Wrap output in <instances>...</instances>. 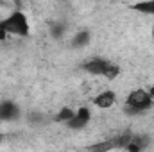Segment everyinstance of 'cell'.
Wrapping results in <instances>:
<instances>
[{
	"instance_id": "3957f363",
	"label": "cell",
	"mask_w": 154,
	"mask_h": 152,
	"mask_svg": "<svg viewBox=\"0 0 154 152\" xmlns=\"http://www.w3.org/2000/svg\"><path fill=\"white\" fill-rule=\"evenodd\" d=\"M81 68L90 74V75H95V77H104L108 81H113L120 75V66L115 65L113 61L106 59V57H100V56H93L90 59H86Z\"/></svg>"
},
{
	"instance_id": "7c38bea8",
	"label": "cell",
	"mask_w": 154,
	"mask_h": 152,
	"mask_svg": "<svg viewBox=\"0 0 154 152\" xmlns=\"http://www.w3.org/2000/svg\"><path fill=\"white\" fill-rule=\"evenodd\" d=\"M75 113V109H72V108H68V106H65V108H61L57 113L52 116V120L56 122V123H66L72 116Z\"/></svg>"
},
{
	"instance_id": "e0dca14e",
	"label": "cell",
	"mask_w": 154,
	"mask_h": 152,
	"mask_svg": "<svg viewBox=\"0 0 154 152\" xmlns=\"http://www.w3.org/2000/svg\"><path fill=\"white\" fill-rule=\"evenodd\" d=\"M14 2H18V4H20V2H25V0H14Z\"/></svg>"
},
{
	"instance_id": "5b68a950",
	"label": "cell",
	"mask_w": 154,
	"mask_h": 152,
	"mask_svg": "<svg viewBox=\"0 0 154 152\" xmlns=\"http://www.w3.org/2000/svg\"><path fill=\"white\" fill-rule=\"evenodd\" d=\"M20 116H22V109L14 100L11 99L0 100V122H14Z\"/></svg>"
},
{
	"instance_id": "9c48e42d",
	"label": "cell",
	"mask_w": 154,
	"mask_h": 152,
	"mask_svg": "<svg viewBox=\"0 0 154 152\" xmlns=\"http://www.w3.org/2000/svg\"><path fill=\"white\" fill-rule=\"evenodd\" d=\"M48 120H50V118L43 113V111H38V109L27 113V123H29L31 127H43V125L48 123Z\"/></svg>"
},
{
	"instance_id": "30bf717a",
	"label": "cell",
	"mask_w": 154,
	"mask_h": 152,
	"mask_svg": "<svg viewBox=\"0 0 154 152\" xmlns=\"http://www.w3.org/2000/svg\"><path fill=\"white\" fill-rule=\"evenodd\" d=\"M129 7H131L134 13L154 16V0H138V2H134V4H131Z\"/></svg>"
},
{
	"instance_id": "7a4b0ae2",
	"label": "cell",
	"mask_w": 154,
	"mask_h": 152,
	"mask_svg": "<svg viewBox=\"0 0 154 152\" xmlns=\"http://www.w3.org/2000/svg\"><path fill=\"white\" fill-rule=\"evenodd\" d=\"M154 106V99L151 97L149 90L145 88H136L133 91H129L125 104H124V113L127 116H140L145 111H149Z\"/></svg>"
},
{
	"instance_id": "8fae6325",
	"label": "cell",
	"mask_w": 154,
	"mask_h": 152,
	"mask_svg": "<svg viewBox=\"0 0 154 152\" xmlns=\"http://www.w3.org/2000/svg\"><path fill=\"white\" fill-rule=\"evenodd\" d=\"M133 134H134V132L125 131V132L118 134L115 138H111V140H113V145H115V150H125V147H127V145L131 143V140H133Z\"/></svg>"
},
{
	"instance_id": "277c9868",
	"label": "cell",
	"mask_w": 154,
	"mask_h": 152,
	"mask_svg": "<svg viewBox=\"0 0 154 152\" xmlns=\"http://www.w3.org/2000/svg\"><path fill=\"white\" fill-rule=\"evenodd\" d=\"M90 120H91V109L88 108V106H81L79 109H75V113L74 116L65 123L70 131H82L88 123H90Z\"/></svg>"
},
{
	"instance_id": "8992f818",
	"label": "cell",
	"mask_w": 154,
	"mask_h": 152,
	"mask_svg": "<svg viewBox=\"0 0 154 152\" xmlns=\"http://www.w3.org/2000/svg\"><path fill=\"white\" fill-rule=\"evenodd\" d=\"M115 102H116V93L113 90H104L99 95H95L93 100H91V104L99 109H109V108L115 106Z\"/></svg>"
},
{
	"instance_id": "ba28073f",
	"label": "cell",
	"mask_w": 154,
	"mask_h": 152,
	"mask_svg": "<svg viewBox=\"0 0 154 152\" xmlns=\"http://www.w3.org/2000/svg\"><path fill=\"white\" fill-rule=\"evenodd\" d=\"M91 43V32L88 31V29H81V31H77L75 34L70 38V47L72 48H84V47H88Z\"/></svg>"
},
{
	"instance_id": "6da1fadb",
	"label": "cell",
	"mask_w": 154,
	"mask_h": 152,
	"mask_svg": "<svg viewBox=\"0 0 154 152\" xmlns=\"http://www.w3.org/2000/svg\"><path fill=\"white\" fill-rule=\"evenodd\" d=\"M29 34H31V23L22 9H14L4 20H0V41H4L7 36L27 38Z\"/></svg>"
},
{
	"instance_id": "52a82bcc",
	"label": "cell",
	"mask_w": 154,
	"mask_h": 152,
	"mask_svg": "<svg viewBox=\"0 0 154 152\" xmlns=\"http://www.w3.org/2000/svg\"><path fill=\"white\" fill-rule=\"evenodd\" d=\"M149 145H151V136L149 134H133V140H131V143L125 147V150L129 152H142L145 150V149H149Z\"/></svg>"
},
{
	"instance_id": "2e32d148",
	"label": "cell",
	"mask_w": 154,
	"mask_h": 152,
	"mask_svg": "<svg viewBox=\"0 0 154 152\" xmlns=\"http://www.w3.org/2000/svg\"><path fill=\"white\" fill-rule=\"evenodd\" d=\"M4 138H5V136H4V132H0V141H2Z\"/></svg>"
},
{
	"instance_id": "ac0fdd59",
	"label": "cell",
	"mask_w": 154,
	"mask_h": 152,
	"mask_svg": "<svg viewBox=\"0 0 154 152\" xmlns=\"http://www.w3.org/2000/svg\"><path fill=\"white\" fill-rule=\"evenodd\" d=\"M152 41H154V29H152Z\"/></svg>"
},
{
	"instance_id": "4fadbf2b",
	"label": "cell",
	"mask_w": 154,
	"mask_h": 152,
	"mask_svg": "<svg viewBox=\"0 0 154 152\" xmlns=\"http://www.w3.org/2000/svg\"><path fill=\"white\" fill-rule=\"evenodd\" d=\"M48 32H50V36L54 39H61L65 36V32H66V25L63 22H54V23H50Z\"/></svg>"
},
{
	"instance_id": "d6986e66",
	"label": "cell",
	"mask_w": 154,
	"mask_h": 152,
	"mask_svg": "<svg viewBox=\"0 0 154 152\" xmlns=\"http://www.w3.org/2000/svg\"><path fill=\"white\" fill-rule=\"evenodd\" d=\"M0 4H2V0H0Z\"/></svg>"
},
{
	"instance_id": "9a60e30c",
	"label": "cell",
	"mask_w": 154,
	"mask_h": 152,
	"mask_svg": "<svg viewBox=\"0 0 154 152\" xmlns=\"http://www.w3.org/2000/svg\"><path fill=\"white\" fill-rule=\"evenodd\" d=\"M147 90H149V93H151V97H152V99H154V84H152V86H149Z\"/></svg>"
},
{
	"instance_id": "5bb4252c",
	"label": "cell",
	"mask_w": 154,
	"mask_h": 152,
	"mask_svg": "<svg viewBox=\"0 0 154 152\" xmlns=\"http://www.w3.org/2000/svg\"><path fill=\"white\" fill-rule=\"evenodd\" d=\"M88 150L93 152H109L115 150V145H113V140H104V141H99V143H93L88 147Z\"/></svg>"
}]
</instances>
